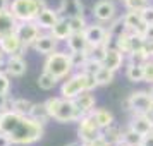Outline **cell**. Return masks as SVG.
<instances>
[{
    "label": "cell",
    "mask_w": 153,
    "mask_h": 146,
    "mask_svg": "<svg viewBox=\"0 0 153 146\" xmlns=\"http://www.w3.org/2000/svg\"><path fill=\"white\" fill-rule=\"evenodd\" d=\"M0 132L7 134L12 145H35L45 134V125L29 115L14 110H0Z\"/></svg>",
    "instance_id": "6da1fadb"
},
{
    "label": "cell",
    "mask_w": 153,
    "mask_h": 146,
    "mask_svg": "<svg viewBox=\"0 0 153 146\" xmlns=\"http://www.w3.org/2000/svg\"><path fill=\"white\" fill-rule=\"evenodd\" d=\"M47 108H48L50 119H53L60 124H69V122H77L79 119L83 117L84 113L79 108L74 100H69V98L64 96H53L48 98L47 102Z\"/></svg>",
    "instance_id": "7a4b0ae2"
},
{
    "label": "cell",
    "mask_w": 153,
    "mask_h": 146,
    "mask_svg": "<svg viewBox=\"0 0 153 146\" xmlns=\"http://www.w3.org/2000/svg\"><path fill=\"white\" fill-rule=\"evenodd\" d=\"M95 88H98L95 76L84 70H77L76 74H71L64 79V83L60 84V96L74 100L83 91H93Z\"/></svg>",
    "instance_id": "3957f363"
},
{
    "label": "cell",
    "mask_w": 153,
    "mask_h": 146,
    "mask_svg": "<svg viewBox=\"0 0 153 146\" xmlns=\"http://www.w3.org/2000/svg\"><path fill=\"white\" fill-rule=\"evenodd\" d=\"M43 70H47L52 76H55L59 81L60 79H65L74 70L72 60H71V53H67V52H59V50L52 52L50 55H47V60L43 64Z\"/></svg>",
    "instance_id": "277c9868"
},
{
    "label": "cell",
    "mask_w": 153,
    "mask_h": 146,
    "mask_svg": "<svg viewBox=\"0 0 153 146\" xmlns=\"http://www.w3.org/2000/svg\"><path fill=\"white\" fill-rule=\"evenodd\" d=\"M47 7L45 0H12L9 10L14 14V17L19 22L26 21H36L42 9Z\"/></svg>",
    "instance_id": "5b68a950"
},
{
    "label": "cell",
    "mask_w": 153,
    "mask_h": 146,
    "mask_svg": "<svg viewBox=\"0 0 153 146\" xmlns=\"http://www.w3.org/2000/svg\"><path fill=\"white\" fill-rule=\"evenodd\" d=\"M103 129L98 125V122L93 119L91 113H84L77 120V136L81 143H95L97 139L102 138Z\"/></svg>",
    "instance_id": "8992f818"
},
{
    "label": "cell",
    "mask_w": 153,
    "mask_h": 146,
    "mask_svg": "<svg viewBox=\"0 0 153 146\" xmlns=\"http://www.w3.org/2000/svg\"><path fill=\"white\" fill-rule=\"evenodd\" d=\"M126 105H127V110H131L132 113H148L150 108L153 107V100L150 96V91L138 90L132 91L127 96Z\"/></svg>",
    "instance_id": "52a82bcc"
},
{
    "label": "cell",
    "mask_w": 153,
    "mask_h": 146,
    "mask_svg": "<svg viewBox=\"0 0 153 146\" xmlns=\"http://www.w3.org/2000/svg\"><path fill=\"white\" fill-rule=\"evenodd\" d=\"M93 19L102 24H108L117 17V5L114 0H98L91 9Z\"/></svg>",
    "instance_id": "ba28073f"
},
{
    "label": "cell",
    "mask_w": 153,
    "mask_h": 146,
    "mask_svg": "<svg viewBox=\"0 0 153 146\" xmlns=\"http://www.w3.org/2000/svg\"><path fill=\"white\" fill-rule=\"evenodd\" d=\"M16 35L19 36L22 47H24V48H29V47L35 45L36 38L42 35V33H40V26H38L35 21H26V22H19V24H17Z\"/></svg>",
    "instance_id": "9c48e42d"
},
{
    "label": "cell",
    "mask_w": 153,
    "mask_h": 146,
    "mask_svg": "<svg viewBox=\"0 0 153 146\" xmlns=\"http://www.w3.org/2000/svg\"><path fill=\"white\" fill-rule=\"evenodd\" d=\"M84 36L90 43V47H98V45H105L107 38H108V31L102 22H91L84 28Z\"/></svg>",
    "instance_id": "30bf717a"
},
{
    "label": "cell",
    "mask_w": 153,
    "mask_h": 146,
    "mask_svg": "<svg viewBox=\"0 0 153 146\" xmlns=\"http://www.w3.org/2000/svg\"><path fill=\"white\" fill-rule=\"evenodd\" d=\"M0 48L9 57L10 55H22V52L26 50L22 47L21 40H19V36L16 35V33H10V35L0 38Z\"/></svg>",
    "instance_id": "8fae6325"
},
{
    "label": "cell",
    "mask_w": 153,
    "mask_h": 146,
    "mask_svg": "<svg viewBox=\"0 0 153 146\" xmlns=\"http://www.w3.org/2000/svg\"><path fill=\"white\" fill-rule=\"evenodd\" d=\"M127 127H131L132 131H136L141 136H146L153 131V120L148 113H132Z\"/></svg>",
    "instance_id": "7c38bea8"
},
{
    "label": "cell",
    "mask_w": 153,
    "mask_h": 146,
    "mask_svg": "<svg viewBox=\"0 0 153 146\" xmlns=\"http://www.w3.org/2000/svg\"><path fill=\"white\" fill-rule=\"evenodd\" d=\"M126 59L127 55L122 53L117 47H107V53H105V60H103V65L112 69L114 72H117L119 69H122Z\"/></svg>",
    "instance_id": "4fadbf2b"
},
{
    "label": "cell",
    "mask_w": 153,
    "mask_h": 146,
    "mask_svg": "<svg viewBox=\"0 0 153 146\" xmlns=\"http://www.w3.org/2000/svg\"><path fill=\"white\" fill-rule=\"evenodd\" d=\"M59 19H60V14H59L57 9L45 7V9L40 10V14H38V17H36L35 22L40 26V29H47V31H50V29L57 24Z\"/></svg>",
    "instance_id": "5bb4252c"
},
{
    "label": "cell",
    "mask_w": 153,
    "mask_h": 146,
    "mask_svg": "<svg viewBox=\"0 0 153 146\" xmlns=\"http://www.w3.org/2000/svg\"><path fill=\"white\" fill-rule=\"evenodd\" d=\"M122 19H124V26L129 33H139V35L145 33L146 24H145V21L141 19V14H139L138 10H127V12L122 16Z\"/></svg>",
    "instance_id": "9a60e30c"
},
{
    "label": "cell",
    "mask_w": 153,
    "mask_h": 146,
    "mask_svg": "<svg viewBox=\"0 0 153 146\" xmlns=\"http://www.w3.org/2000/svg\"><path fill=\"white\" fill-rule=\"evenodd\" d=\"M57 43L59 42L52 36V33H42V35L36 38L33 48H35L38 53H42V55H50L52 52L57 50Z\"/></svg>",
    "instance_id": "2e32d148"
},
{
    "label": "cell",
    "mask_w": 153,
    "mask_h": 146,
    "mask_svg": "<svg viewBox=\"0 0 153 146\" xmlns=\"http://www.w3.org/2000/svg\"><path fill=\"white\" fill-rule=\"evenodd\" d=\"M50 33H52V36L55 38L57 42H67V38L74 33V31H72V26H71L69 17L60 16V19L57 21V24L53 28L50 29Z\"/></svg>",
    "instance_id": "e0dca14e"
},
{
    "label": "cell",
    "mask_w": 153,
    "mask_h": 146,
    "mask_svg": "<svg viewBox=\"0 0 153 146\" xmlns=\"http://www.w3.org/2000/svg\"><path fill=\"white\" fill-rule=\"evenodd\" d=\"M28 64L22 59V55H10L7 64H5V72L12 77H21L26 74Z\"/></svg>",
    "instance_id": "ac0fdd59"
},
{
    "label": "cell",
    "mask_w": 153,
    "mask_h": 146,
    "mask_svg": "<svg viewBox=\"0 0 153 146\" xmlns=\"http://www.w3.org/2000/svg\"><path fill=\"white\" fill-rule=\"evenodd\" d=\"M17 24H19V21L16 19L14 14L9 9L7 10H2L0 12V38L10 35V33H16Z\"/></svg>",
    "instance_id": "d6986e66"
},
{
    "label": "cell",
    "mask_w": 153,
    "mask_h": 146,
    "mask_svg": "<svg viewBox=\"0 0 153 146\" xmlns=\"http://www.w3.org/2000/svg\"><path fill=\"white\" fill-rule=\"evenodd\" d=\"M67 48H69V52H88L90 50V43H88V40H86V36H84V33L81 31V33H72V35L67 38Z\"/></svg>",
    "instance_id": "ffe728a7"
},
{
    "label": "cell",
    "mask_w": 153,
    "mask_h": 146,
    "mask_svg": "<svg viewBox=\"0 0 153 146\" xmlns=\"http://www.w3.org/2000/svg\"><path fill=\"white\" fill-rule=\"evenodd\" d=\"M77 108L83 112V113H90L91 110H95V105H97V96L93 95V91H83L81 95H77L74 98Z\"/></svg>",
    "instance_id": "44dd1931"
},
{
    "label": "cell",
    "mask_w": 153,
    "mask_h": 146,
    "mask_svg": "<svg viewBox=\"0 0 153 146\" xmlns=\"http://www.w3.org/2000/svg\"><path fill=\"white\" fill-rule=\"evenodd\" d=\"M126 77L131 83H143L145 81V67L143 64L129 62L126 67Z\"/></svg>",
    "instance_id": "7402d4cb"
},
{
    "label": "cell",
    "mask_w": 153,
    "mask_h": 146,
    "mask_svg": "<svg viewBox=\"0 0 153 146\" xmlns=\"http://www.w3.org/2000/svg\"><path fill=\"white\" fill-rule=\"evenodd\" d=\"M93 119L98 122V125L105 129V127H108V125L114 124V113L110 110H107V108H95V110L90 112Z\"/></svg>",
    "instance_id": "603a6c76"
},
{
    "label": "cell",
    "mask_w": 153,
    "mask_h": 146,
    "mask_svg": "<svg viewBox=\"0 0 153 146\" xmlns=\"http://www.w3.org/2000/svg\"><path fill=\"white\" fill-rule=\"evenodd\" d=\"M93 76H95V79H97L98 86H108V84L114 83V79H115V72H114L112 69H108V67H105L103 64H102Z\"/></svg>",
    "instance_id": "cb8c5ba5"
},
{
    "label": "cell",
    "mask_w": 153,
    "mask_h": 146,
    "mask_svg": "<svg viewBox=\"0 0 153 146\" xmlns=\"http://www.w3.org/2000/svg\"><path fill=\"white\" fill-rule=\"evenodd\" d=\"M29 117L38 120V122H42V124L45 125L50 120V113H48L47 105L45 103H33L31 110H29Z\"/></svg>",
    "instance_id": "d4e9b609"
},
{
    "label": "cell",
    "mask_w": 153,
    "mask_h": 146,
    "mask_svg": "<svg viewBox=\"0 0 153 146\" xmlns=\"http://www.w3.org/2000/svg\"><path fill=\"white\" fill-rule=\"evenodd\" d=\"M102 136H103V139L107 141V143L117 145V143L122 141V129H120L119 125L112 124V125H108V127H105L103 132H102Z\"/></svg>",
    "instance_id": "484cf974"
},
{
    "label": "cell",
    "mask_w": 153,
    "mask_h": 146,
    "mask_svg": "<svg viewBox=\"0 0 153 146\" xmlns=\"http://www.w3.org/2000/svg\"><path fill=\"white\" fill-rule=\"evenodd\" d=\"M38 86H40V90L43 91H50V90H53L57 86V83H59V79H57L55 76H52L50 72H47V70H43L42 74L38 76Z\"/></svg>",
    "instance_id": "4316f807"
},
{
    "label": "cell",
    "mask_w": 153,
    "mask_h": 146,
    "mask_svg": "<svg viewBox=\"0 0 153 146\" xmlns=\"http://www.w3.org/2000/svg\"><path fill=\"white\" fill-rule=\"evenodd\" d=\"M145 136L138 134L136 131H132L131 127H127L126 131H122V143H126L127 146H141L143 145Z\"/></svg>",
    "instance_id": "83f0119b"
},
{
    "label": "cell",
    "mask_w": 153,
    "mask_h": 146,
    "mask_svg": "<svg viewBox=\"0 0 153 146\" xmlns=\"http://www.w3.org/2000/svg\"><path fill=\"white\" fill-rule=\"evenodd\" d=\"M31 107H33V102H29L26 98H16L10 103V110L17 112V113H22V115H29Z\"/></svg>",
    "instance_id": "f1b7e54d"
},
{
    "label": "cell",
    "mask_w": 153,
    "mask_h": 146,
    "mask_svg": "<svg viewBox=\"0 0 153 146\" xmlns=\"http://www.w3.org/2000/svg\"><path fill=\"white\" fill-rule=\"evenodd\" d=\"M114 47H117L122 53H129L131 52V33L129 31H126V33H122L120 36H117L115 40H114Z\"/></svg>",
    "instance_id": "f546056e"
},
{
    "label": "cell",
    "mask_w": 153,
    "mask_h": 146,
    "mask_svg": "<svg viewBox=\"0 0 153 146\" xmlns=\"http://www.w3.org/2000/svg\"><path fill=\"white\" fill-rule=\"evenodd\" d=\"M107 31H108V35H110L114 40H115L117 36H120L122 33H126L127 29H126V26H124V19H122V17H115L112 22H108Z\"/></svg>",
    "instance_id": "4dcf8cb0"
},
{
    "label": "cell",
    "mask_w": 153,
    "mask_h": 146,
    "mask_svg": "<svg viewBox=\"0 0 153 146\" xmlns=\"http://www.w3.org/2000/svg\"><path fill=\"white\" fill-rule=\"evenodd\" d=\"M105 53H107V47L105 45H98V47H90L88 50V57L91 60H95L98 64H103L105 60Z\"/></svg>",
    "instance_id": "1f68e13d"
},
{
    "label": "cell",
    "mask_w": 153,
    "mask_h": 146,
    "mask_svg": "<svg viewBox=\"0 0 153 146\" xmlns=\"http://www.w3.org/2000/svg\"><path fill=\"white\" fill-rule=\"evenodd\" d=\"M71 60H72V67L77 70H81L84 67V64L88 60V52H69Z\"/></svg>",
    "instance_id": "d6a6232c"
},
{
    "label": "cell",
    "mask_w": 153,
    "mask_h": 146,
    "mask_svg": "<svg viewBox=\"0 0 153 146\" xmlns=\"http://www.w3.org/2000/svg\"><path fill=\"white\" fill-rule=\"evenodd\" d=\"M69 21H71V26H72V31H76V33L84 31V28L88 26V22H86V17H84V16H71Z\"/></svg>",
    "instance_id": "836d02e7"
},
{
    "label": "cell",
    "mask_w": 153,
    "mask_h": 146,
    "mask_svg": "<svg viewBox=\"0 0 153 146\" xmlns=\"http://www.w3.org/2000/svg\"><path fill=\"white\" fill-rule=\"evenodd\" d=\"M150 4V0H124V5L127 10H141Z\"/></svg>",
    "instance_id": "e575fe53"
},
{
    "label": "cell",
    "mask_w": 153,
    "mask_h": 146,
    "mask_svg": "<svg viewBox=\"0 0 153 146\" xmlns=\"http://www.w3.org/2000/svg\"><path fill=\"white\" fill-rule=\"evenodd\" d=\"M141 19L145 21V24H153V4H148L145 9L139 10Z\"/></svg>",
    "instance_id": "d590c367"
},
{
    "label": "cell",
    "mask_w": 153,
    "mask_h": 146,
    "mask_svg": "<svg viewBox=\"0 0 153 146\" xmlns=\"http://www.w3.org/2000/svg\"><path fill=\"white\" fill-rule=\"evenodd\" d=\"M10 91V81H9V74L0 72V95H9Z\"/></svg>",
    "instance_id": "8d00e7d4"
},
{
    "label": "cell",
    "mask_w": 153,
    "mask_h": 146,
    "mask_svg": "<svg viewBox=\"0 0 153 146\" xmlns=\"http://www.w3.org/2000/svg\"><path fill=\"white\" fill-rule=\"evenodd\" d=\"M143 67H145V83L153 84V59H148L143 64Z\"/></svg>",
    "instance_id": "74e56055"
},
{
    "label": "cell",
    "mask_w": 153,
    "mask_h": 146,
    "mask_svg": "<svg viewBox=\"0 0 153 146\" xmlns=\"http://www.w3.org/2000/svg\"><path fill=\"white\" fill-rule=\"evenodd\" d=\"M10 100H9L7 95H0V110H10L9 107H10Z\"/></svg>",
    "instance_id": "f35d334b"
},
{
    "label": "cell",
    "mask_w": 153,
    "mask_h": 146,
    "mask_svg": "<svg viewBox=\"0 0 153 146\" xmlns=\"http://www.w3.org/2000/svg\"><path fill=\"white\" fill-rule=\"evenodd\" d=\"M145 53L148 55V59H153V40H145Z\"/></svg>",
    "instance_id": "ab89813d"
},
{
    "label": "cell",
    "mask_w": 153,
    "mask_h": 146,
    "mask_svg": "<svg viewBox=\"0 0 153 146\" xmlns=\"http://www.w3.org/2000/svg\"><path fill=\"white\" fill-rule=\"evenodd\" d=\"M143 36H145V40H153V24H146Z\"/></svg>",
    "instance_id": "60d3db41"
},
{
    "label": "cell",
    "mask_w": 153,
    "mask_h": 146,
    "mask_svg": "<svg viewBox=\"0 0 153 146\" xmlns=\"http://www.w3.org/2000/svg\"><path fill=\"white\" fill-rule=\"evenodd\" d=\"M12 145V141L9 138L7 134H4V132H0V146H10Z\"/></svg>",
    "instance_id": "b9f144b4"
},
{
    "label": "cell",
    "mask_w": 153,
    "mask_h": 146,
    "mask_svg": "<svg viewBox=\"0 0 153 146\" xmlns=\"http://www.w3.org/2000/svg\"><path fill=\"white\" fill-rule=\"evenodd\" d=\"M141 146H153V131L150 134H146L145 139H143V145Z\"/></svg>",
    "instance_id": "7bdbcfd3"
},
{
    "label": "cell",
    "mask_w": 153,
    "mask_h": 146,
    "mask_svg": "<svg viewBox=\"0 0 153 146\" xmlns=\"http://www.w3.org/2000/svg\"><path fill=\"white\" fill-rule=\"evenodd\" d=\"M9 5H10V0H0V12L2 10H7Z\"/></svg>",
    "instance_id": "ee69618b"
},
{
    "label": "cell",
    "mask_w": 153,
    "mask_h": 146,
    "mask_svg": "<svg viewBox=\"0 0 153 146\" xmlns=\"http://www.w3.org/2000/svg\"><path fill=\"white\" fill-rule=\"evenodd\" d=\"M65 146H81V143L79 141H72V143H69V145H65Z\"/></svg>",
    "instance_id": "f6af8a7d"
},
{
    "label": "cell",
    "mask_w": 153,
    "mask_h": 146,
    "mask_svg": "<svg viewBox=\"0 0 153 146\" xmlns=\"http://www.w3.org/2000/svg\"><path fill=\"white\" fill-rule=\"evenodd\" d=\"M4 55H5V53L2 52V48H0V64H2V60H4Z\"/></svg>",
    "instance_id": "bcb514c9"
},
{
    "label": "cell",
    "mask_w": 153,
    "mask_h": 146,
    "mask_svg": "<svg viewBox=\"0 0 153 146\" xmlns=\"http://www.w3.org/2000/svg\"><path fill=\"white\" fill-rule=\"evenodd\" d=\"M148 115H150V117H152V120H153V107L150 108V112H148Z\"/></svg>",
    "instance_id": "7dc6e473"
},
{
    "label": "cell",
    "mask_w": 153,
    "mask_h": 146,
    "mask_svg": "<svg viewBox=\"0 0 153 146\" xmlns=\"http://www.w3.org/2000/svg\"><path fill=\"white\" fill-rule=\"evenodd\" d=\"M150 96H152V100H153V84H152V88H150Z\"/></svg>",
    "instance_id": "c3c4849f"
},
{
    "label": "cell",
    "mask_w": 153,
    "mask_h": 146,
    "mask_svg": "<svg viewBox=\"0 0 153 146\" xmlns=\"http://www.w3.org/2000/svg\"><path fill=\"white\" fill-rule=\"evenodd\" d=\"M114 146H127V145H126V143H122V141H120V143H117V145H114Z\"/></svg>",
    "instance_id": "681fc988"
},
{
    "label": "cell",
    "mask_w": 153,
    "mask_h": 146,
    "mask_svg": "<svg viewBox=\"0 0 153 146\" xmlns=\"http://www.w3.org/2000/svg\"><path fill=\"white\" fill-rule=\"evenodd\" d=\"M122 2H124V0H122Z\"/></svg>",
    "instance_id": "f907efd6"
}]
</instances>
